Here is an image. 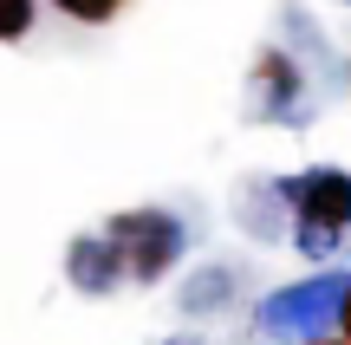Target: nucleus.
I'll use <instances>...</instances> for the list:
<instances>
[{"label":"nucleus","instance_id":"nucleus-7","mask_svg":"<svg viewBox=\"0 0 351 345\" xmlns=\"http://www.w3.org/2000/svg\"><path fill=\"white\" fill-rule=\"evenodd\" d=\"M313 345H332V339H313Z\"/></svg>","mask_w":351,"mask_h":345},{"label":"nucleus","instance_id":"nucleus-4","mask_svg":"<svg viewBox=\"0 0 351 345\" xmlns=\"http://www.w3.org/2000/svg\"><path fill=\"white\" fill-rule=\"evenodd\" d=\"M72 274H78V281H85V287H104V254H98V248H78V261H72Z\"/></svg>","mask_w":351,"mask_h":345},{"label":"nucleus","instance_id":"nucleus-2","mask_svg":"<svg viewBox=\"0 0 351 345\" xmlns=\"http://www.w3.org/2000/svg\"><path fill=\"white\" fill-rule=\"evenodd\" d=\"M137 241V274L150 281V274H163V261L176 254V222L169 215H124L117 222V248Z\"/></svg>","mask_w":351,"mask_h":345},{"label":"nucleus","instance_id":"nucleus-6","mask_svg":"<svg viewBox=\"0 0 351 345\" xmlns=\"http://www.w3.org/2000/svg\"><path fill=\"white\" fill-rule=\"evenodd\" d=\"M345 333H351V287H345Z\"/></svg>","mask_w":351,"mask_h":345},{"label":"nucleus","instance_id":"nucleus-5","mask_svg":"<svg viewBox=\"0 0 351 345\" xmlns=\"http://www.w3.org/2000/svg\"><path fill=\"white\" fill-rule=\"evenodd\" d=\"M59 7H65V13H78V20H104L117 0H59Z\"/></svg>","mask_w":351,"mask_h":345},{"label":"nucleus","instance_id":"nucleus-3","mask_svg":"<svg viewBox=\"0 0 351 345\" xmlns=\"http://www.w3.org/2000/svg\"><path fill=\"white\" fill-rule=\"evenodd\" d=\"M33 20V0H0V39H20Z\"/></svg>","mask_w":351,"mask_h":345},{"label":"nucleus","instance_id":"nucleus-1","mask_svg":"<svg viewBox=\"0 0 351 345\" xmlns=\"http://www.w3.org/2000/svg\"><path fill=\"white\" fill-rule=\"evenodd\" d=\"M293 202H300V215H306L313 235H332V228L351 222V176L345 169H313V176L293 182Z\"/></svg>","mask_w":351,"mask_h":345}]
</instances>
